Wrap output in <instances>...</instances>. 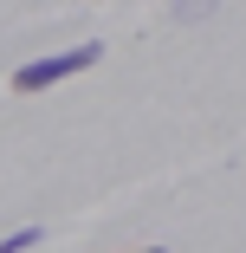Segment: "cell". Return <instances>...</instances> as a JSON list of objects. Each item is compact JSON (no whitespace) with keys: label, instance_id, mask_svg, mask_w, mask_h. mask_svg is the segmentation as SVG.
Here are the masks:
<instances>
[{"label":"cell","instance_id":"cell-3","mask_svg":"<svg viewBox=\"0 0 246 253\" xmlns=\"http://www.w3.org/2000/svg\"><path fill=\"white\" fill-rule=\"evenodd\" d=\"M136 253H162V247H136Z\"/></svg>","mask_w":246,"mask_h":253},{"label":"cell","instance_id":"cell-2","mask_svg":"<svg viewBox=\"0 0 246 253\" xmlns=\"http://www.w3.org/2000/svg\"><path fill=\"white\" fill-rule=\"evenodd\" d=\"M26 247H39V227H20V234L0 240V253H26Z\"/></svg>","mask_w":246,"mask_h":253},{"label":"cell","instance_id":"cell-1","mask_svg":"<svg viewBox=\"0 0 246 253\" xmlns=\"http://www.w3.org/2000/svg\"><path fill=\"white\" fill-rule=\"evenodd\" d=\"M97 59H104V45H97V39H91V45H71V52H52V59H33V65L13 72V91H52V84L91 72Z\"/></svg>","mask_w":246,"mask_h":253}]
</instances>
